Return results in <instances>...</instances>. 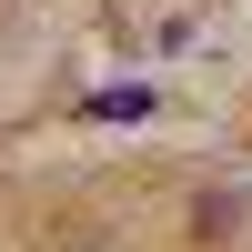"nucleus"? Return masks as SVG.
<instances>
[{"mask_svg": "<svg viewBox=\"0 0 252 252\" xmlns=\"http://www.w3.org/2000/svg\"><path fill=\"white\" fill-rule=\"evenodd\" d=\"M232 222H252V192H202V242L232 232Z\"/></svg>", "mask_w": 252, "mask_h": 252, "instance_id": "1", "label": "nucleus"}]
</instances>
